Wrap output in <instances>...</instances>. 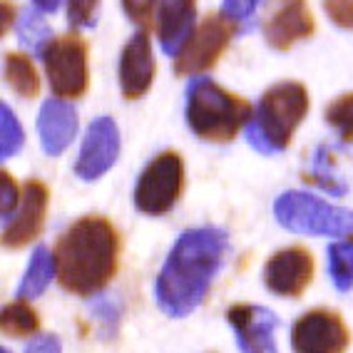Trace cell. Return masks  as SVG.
<instances>
[{"label":"cell","instance_id":"6da1fadb","mask_svg":"<svg viewBox=\"0 0 353 353\" xmlns=\"http://www.w3.org/2000/svg\"><path fill=\"white\" fill-rule=\"evenodd\" d=\"M227 254V234L216 227L184 232L172 246L157 276V303L164 314L182 319L204 301L212 279Z\"/></svg>","mask_w":353,"mask_h":353},{"label":"cell","instance_id":"7a4b0ae2","mask_svg":"<svg viewBox=\"0 0 353 353\" xmlns=\"http://www.w3.org/2000/svg\"><path fill=\"white\" fill-rule=\"evenodd\" d=\"M52 256L60 286L75 296H92L117 274L120 234L108 216H82L57 236Z\"/></svg>","mask_w":353,"mask_h":353},{"label":"cell","instance_id":"3957f363","mask_svg":"<svg viewBox=\"0 0 353 353\" xmlns=\"http://www.w3.org/2000/svg\"><path fill=\"white\" fill-rule=\"evenodd\" d=\"M306 114H309L306 88L294 80L279 82L259 100L256 117L246 125V142L261 154L286 150Z\"/></svg>","mask_w":353,"mask_h":353},{"label":"cell","instance_id":"277c9868","mask_svg":"<svg viewBox=\"0 0 353 353\" xmlns=\"http://www.w3.org/2000/svg\"><path fill=\"white\" fill-rule=\"evenodd\" d=\"M252 105L212 80H194L187 90V122L204 142L227 145L249 125Z\"/></svg>","mask_w":353,"mask_h":353},{"label":"cell","instance_id":"5b68a950","mask_svg":"<svg viewBox=\"0 0 353 353\" xmlns=\"http://www.w3.org/2000/svg\"><path fill=\"white\" fill-rule=\"evenodd\" d=\"M274 214L286 229L314 236H348L353 234V212L334 207L309 192H286L274 204Z\"/></svg>","mask_w":353,"mask_h":353},{"label":"cell","instance_id":"8992f818","mask_svg":"<svg viewBox=\"0 0 353 353\" xmlns=\"http://www.w3.org/2000/svg\"><path fill=\"white\" fill-rule=\"evenodd\" d=\"M45 72L52 92L65 100H80L88 92L90 70H88V43L77 32L57 35L43 50Z\"/></svg>","mask_w":353,"mask_h":353},{"label":"cell","instance_id":"52a82bcc","mask_svg":"<svg viewBox=\"0 0 353 353\" xmlns=\"http://www.w3.org/2000/svg\"><path fill=\"white\" fill-rule=\"evenodd\" d=\"M184 192V162L176 152H159L139 174L134 187V207L142 214H167Z\"/></svg>","mask_w":353,"mask_h":353},{"label":"cell","instance_id":"ba28073f","mask_svg":"<svg viewBox=\"0 0 353 353\" xmlns=\"http://www.w3.org/2000/svg\"><path fill=\"white\" fill-rule=\"evenodd\" d=\"M236 26L224 13H209L207 18L194 28L192 38L182 48V52L174 60V72L179 77L184 75H199L212 70L224 50L232 43Z\"/></svg>","mask_w":353,"mask_h":353},{"label":"cell","instance_id":"9c48e42d","mask_svg":"<svg viewBox=\"0 0 353 353\" xmlns=\"http://www.w3.org/2000/svg\"><path fill=\"white\" fill-rule=\"evenodd\" d=\"M348 328L336 311L314 309L303 314L291 328L294 353H346Z\"/></svg>","mask_w":353,"mask_h":353},{"label":"cell","instance_id":"30bf717a","mask_svg":"<svg viewBox=\"0 0 353 353\" xmlns=\"http://www.w3.org/2000/svg\"><path fill=\"white\" fill-rule=\"evenodd\" d=\"M120 157V130L112 117H97L90 122L75 172L85 182H95Z\"/></svg>","mask_w":353,"mask_h":353},{"label":"cell","instance_id":"8fae6325","mask_svg":"<svg viewBox=\"0 0 353 353\" xmlns=\"http://www.w3.org/2000/svg\"><path fill=\"white\" fill-rule=\"evenodd\" d=\"M48 202L50 192L40 179H28L20 196L18 214L3 224V246L8 249H23L26 244L38 239L48 219Z\"/></svg>","mask_w":353,"mask_h":353},{"label":"cell","instance_id":"7c38bea8","mask_svg":"<svg viewBox=\"0 0 353 353\" xmlns=\"http://www.w3.org/2000/svg\"><path fill=\"white\" fill-rule=\"evenodd\" d=\"M314 279V256L303 246H286L266 261L264 281L279 296L296 299Z\"/></svg>","mask_w":353,"mask_h":353},{"label":"cell","instance_id":"4fadbf2b","mask_svg":"<svg viewBox=\"0 0 353 353\" xmlns=\"http://www.w3.org/2000/svg\"><path fill=\"white\" fill-rule=\"evenodd\" d=\"M241 353H279L276 351V326L279 319L274 311L256 303H234L227 311Z\"/></svg>","mask_w":353,"mask_h":353},{"label":"cell","instance_id":"5bb4252c","mask_svg":"<svg viewBox=\"0 0 353 353\" xmlns=\"http://www.w3.org/2000/svg\"><path fill=\"white\" fill-rule=\"evenodd\" d=\"M314 30L316 20L306 0H279L264 23V38L274 50H289L299 40L311 38Z\"/></svg>","mask_w":353,"mask_h":353},{"label":"cell","instance_id":"9a60e30c","mask_svg":"<svg viewBox=\"0 0 353 353\" xmlns=\"http://www.w3.org/2000/svg\"><path fill=\"white\" fill-rule=\"evenodd\" d=\"M152 80H154V55H152L150 30H137L120 57L122 97L139 100L152 88Z\"/></svg>","mask_w":353,"mask_h":353},{"label":"cell","instance_id":"2e32d148","mask_svg":"<svg viewBox=\"0 0 353 353\" xmlns=\"http://www.w3.org/2000/svg\"><path fill=\"white\" fill-rule=\"evenodd\" d=\"M196 0H157V38L164 55L176 57L194 32Z\"/></svg>","mask_w":353,"mask_h":353},{"label":"cell","instance_id":"e0dca14e","mask_svg":"<svg viewBox=\"0 0 353 353\" xmlns=\"http://www.w3.org/2000/svg\"><path fill=\"white\" fill-rule=\"evenodd\" d=\"M38 134L48 154H63L77 134V112L63 100H48L38 114Z\"/></svg>","mask_w":353,"mask_h":353},{"label":"cell","instance_id":"ac0fdd59","mask_svg":"<svg viewBox=\"0 0 353 353\" xmlns=\"http://www.w3.org/2000/svg\"><path fill=\"white\" fill-rule=\"evenodd\" d=\"M3 75H6V82L20 97H38L40 92L38 68L32 65V60L26 52H8L3 57Z\"/></svg>","mask_w":353,"mask_h":353},{"label":"cell","instance_id":"d6986e66","mask_svg":"<svg viewBox=\"0 0 353 353\" xmlns=\"http://www.w3.org/2000/svg\"><path fill=\"white\" fill-rule=\"evenodd\" d=\"M55 272V256H52L45 246H38L30 256V264H28V272L20 281V289H18V296L20 301H28V299H38L48 284H50V279Z\"/></svg>","mask_w":353,"mask_h":353},{"label":"cell","instance_id":"ffe728a7","mask_svg":"<svg viewBox=\"0 0 353 353\" xmlns=\"http://www.w3.org/2000/svg\"><path fill=\"white\" fill-rule=\"evenodd\" d=\"M0 323H3V334L6 336L26 339V336H32L40 328V316L26 301H15L3 306Z\"/></svg>","mask_w":353,"mask_h":353},{"label":"cell","instance_id":"44dd1931","mask_svg":"<svg viewBox=\"0 0 353 353\" xmlns=\"http://www.w3.org/2000/svg\"><path fill=\"white\" fill-rule=\"evenodd\" d=\"M328 269L339 291L353 289V239L336 241L328 249Z\"/></svg>","mask_w":353,"mask_h":353},{"label":"cell","instance_id":"7402d4cb","mask_svg":"<svg viewBox=\"0 0 353 353\" xmlns=\"http://www.w3.org/2000/svg\"><path fill=\"white\" fill-rule=\"evenodd\" d=\"M18 38H20V43L32 48L38 55H43L45 45L52 40L50 28L45 26L43 18H40L35 10H28V13L23 15V20H20V26H18Z\"/></svg>","mask_w":353,"mask_h":353},{"label":"cell","instance_id":"603a6c76","mask_svg":"<svg viewBox=\"0 0 353 353\" xmlns=\"http://www.w3.org/2000/svg\"><path fill=\"white\" fill-rule=\"evenodd\" d=\"M23 127H20L18 117H15V112L10 108H8L6 102L0 105V154H3V159L13 157V154H18V150L23 147Z\"/></svg>","mask_w":353,"mask_h":353},{"label":"cell","instance_id":"cb8c5ba5","mask_svg":"<svg viewBox=\"0 0 353 353\" xmlns=\"http://www.w3.org/2000/svg\"><path fill=\"white\" fill-rule=\"evenodd\" d=\"M326 122L334 127L341 137L351 142L353 139V92L336 97L326 108Z\"/></svg>","mask_w":353,"mask_h":353},{"label":"cell","instance_id":"d4e9b609","mask_svg":"<svg viewBox=\"0 0 353 353\" xmlns=\"http://www.w3.org/2000/svg\"><path fill=\"white\" fill-rule=\"evenodd\" d=\"M100 0H68V20L72 28H88L95 23Z\"/></svg>","mask_w":353,"mask_h":353},{"label":"cell","instance_id":"484cf974","mask_svg":"<svg viewBox=\"0 0 353 353\" xmlns=\"http://www.w3.org/2000/svg\"><path fill=\"white\" fill-rule=\"evenodd\" d=\"M127 18L132 20L139 30L152 28V13H154V0H122Z\"/></svg>","mask_w":353,"mask_h":353},{"label":"cell","instance_id":"4316f807","mask_svg":"<svg viewBox=\"0 0 353 353\" xmlns=\"http://www.w3.org/2000/svg\"><path fill=\"white\" fill-rule=\"evenodd\" d=\"M323 10L341 30H353V0H323Z\"/></svg>","mask_w":353,"mask_h":353},{"label":"cell","instance_id":"83f0119b","mask_svg":"<svg viewBox=\"0 0 353 353\" xmlns=\"http://www.w3.org/2000/svg\"><path fill=\"white\" fill-rule=\"evenodd\" d=\"M328 157H331V152H328L326 147H321L319 154H316V167H314L316 179H319V182L323 184V190H328L331 194H343L346 190H343L334 176H331V164H328Z\"/></svg>","mask_w":353,"mask_h":353},{"label":"cell","instance_id":"f1b7e54d","mask_svg":"<svg viewBox=\"0 0 353 353\" xmlns=\"http://www.w3.org/2000/svg\"><path fill=\"white\" fill-rule=\"evenodd\" d=\"M0 182H3V224H8V216L13 214V209L20 207V192H18V182H15L13 174H8V170H3L0 174Z\"/></svg>","mask_w":353,"mask_h":353},{"label":"cell","instance_id":"f546056e","mask_svg":"<svg viewBox=\"0 0 353 353\" xmlns=\"http://www.w3.org/2000/svg\"><path fill=\"white\" fill-rule=\"evenodd\" d=\"M254 6H256V3H252V0H224L221 13L227 15L234 26L239 28V26H244V23H249V20H252Z\"/></svg>","mask_w":353,"mask_h":353},{"label":"cell","instance_id":"4dcf8cb0","mask_svg":"<svg viewBox=\"0 0 353 353\" xmlns=\"http://www.w3.org/2000/svg\"><path fill=\"white\" fill-rule=\"evenodd\" d=\"M26 353H63V346L55 334H43L28 343Z\"/></svg>","mask_w":353,"mask_h":353},{"label":"cell","instance_id":"1f68e13d","mask_svg":"<svg viewBox=\"0 0 353 353\" xmlns=\"http://www.w3.org/2000/svg\"><path fill=\"white\" fill-rule=\"evenodd\" d=\"M13 18H15V6L3 0V35L8 32V28H13Z\"/></svg>","mask_w":353,"mask_h":353},{"label":"cell","instance_id":"d6a6232c","mask_svg":"<svg viewBox=\"0 0 353 353\" xmlns=\"http://www.w3.org/2000/svg\"><path fill=\"white\" fill-rule=\"evenodd\" d=\"M32 3H35L40 10H45V13H55L63 0H32Z\"/></svg>","mask_w":353,"mask_h":353},{"label":"cell","instance_id":"836d02e7","mask_svg":"<svg viewBox=\"0 0 353 353\" xmlns=\"http://www.w3.org/2000/svg\"><path fill=\"white\" fill-rule=\"evenodd\" d=\"M3 353H10V351H8V348H3Z\"/></svg>","mask_w":353,"mask_h":353},{"label":"cell","instance_id":"e575fe53","mask_svg":"<svg viewBox=\"0 0 353 353\" xmlns=\"http://www.w3.org/2000/svg\"><path fill=\"white\" fill-rule=\"evenodd\" d=\"M252 3H256V0H252Z\"/></svg>","mask_w":353,"mask_h":353}]
</instances>
